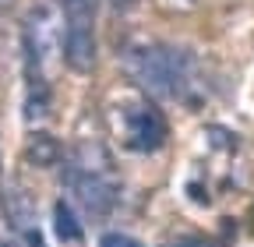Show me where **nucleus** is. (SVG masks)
<instances>
[{
	"instance_id": "obj_4",
	"label": "nucleus",
	"mask_w": 254,
	"mask_h": 247,
	"mask_svg": "<svg viewBox=\"0 0 254 247\" xmlns=\"http://www.w3.org/2000/svg\"><path fill=\"white\" fill-rule=\"evenodd\" d=\"M166 141V124L148 103H138L127 110V148L134 152H155Z\"/></svg>"
},
{
	"instance_id": "obj_3",
	"label": "nucleus",
	"mask_w": 254,
	"mask_h": 247,
	"mask_svg": "<svg viewBox=\"0 0 254 247\" xmlns=\"http://www.w3.org/2000/svg\"><path fill=\"white\" fill-rule=\"evenodd\" d=\"M64 184L67 191L74 194V201L85 208V215L92 219H103V215L113 212L117 205V180L110 173V166H85V163H74L67 173H64Z\"/></svg>"
},
{
	"instance_id": "obj_2",
	"label": "nucleus",
	"mask_w": 254,
	"mask_h": 247,
	"mask_svg": "<svg viewBox=\"0 0 254 247\" xmlns=\"http://www.w3.org/2000/svg\"><path fill=\"white\" fill-rule=\"evenodd\" d=\"M25 57H28V78L32 85H46V71H50V60L57 53V46L64 43V28H60V18L39 4V7H32L28 21H25Z\"/></svg>"
},
{
	"instance_id": "obj_7",
	"label": "nucleus",
	"mask_w": 254,
	"mask_h": 247,
	"mask_svg": "<svg viewBox=\"0 0 254 247\" xmlns=\"http://www.w3.org/2000/svg\"><path fill=\"white\" fill-rule=\"evenodd\" d=\"M99 247H141V244L131 240V237H124V233H106V237L99 240Z\"/></svg>"
},
{
	"instance_id": "obj_5",
	"label": "nucleus",
	"mask_w": 254,
	"mask_h": 247,
	"mask_svg": "<svg viewBox=\"0 0 254 247\" xmlns=\"http://www.w3.org/2000/svg\"><path fill=\"white\" fill-rule=\"evenodd\" d=\"M25 152H28V159L36 163V166H53L60 159V145L50 134H32L28 145H25Z\"/></svg>"
},
{
	"instance_id": "obj_1",
	"label": "nucleus",
	"mask_w": 254,
	"mask_h": 247,
	"mask_svg": "<svg viewBox=\"0 0 254 247\" xmlns=\"http://www.w3.org/2000/svg\"><path fill=\"white\" fill-rule=\"evenodd\" d=\"M127 67L131 74L152 92V96L166 99V96H177L180 85H184V57L166 50V46H138L127 53Z\"/></svg>"
},
{
	"instance_id": "obj_9",
	"label": "nucleus",
	"mask_w": 254,
	"mask_h": 247,
	"mask_svg": "<svg viewBox=\"0 0 254 247\" xmlns=\"http://www.w3.org/2000/svg\"><path fill=\"white\" fill-rule=\"evenodd\" d=\"M0 247H21V244H14V240H0Z\"/></svg>"
},
{
	"instance_id": "obj_8",
	"label": "nucleus",
	"mask_w": 254,
	"mask_h": 247,
	"mask_svg": "<svg viewBox=\"0 0 254 247\" xmlns=\"http://www.w3.org/2000/svg\"><path fill=\"white\" fill-rule=\"evenodd\" d=\"M28 244H32V247H43V237H39L36 230H28Z\"/></svg>"
},
{
	"instance_id": "obj_6",
	"label": "nucleus",
	"mask_w": 254,
	"mask_h": 247,
	"mask_svg": "<svg viewBox=\"0 0 254 247\" xmlns=\"http://www.w3.org/2000/svg\"><path fill=\"white\" fill-rule=\"evenodd\" d=\"M53 223H57V237L60 240H81V226L74 219V212L67 201H57L53 205Z\"/></svg>"
}]
</instances>
